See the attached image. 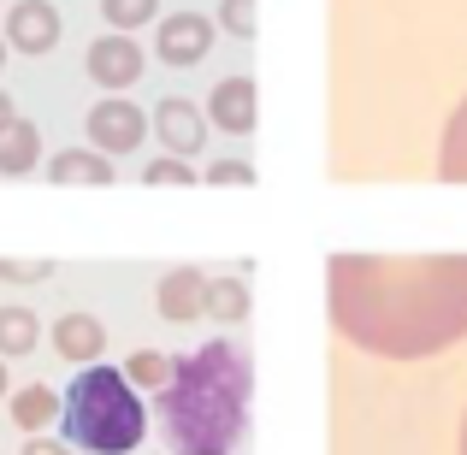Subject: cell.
<instances>
[{
  "label": "cell",
  "instance_id": "obj_1",
  "mask_svg": "<svg viewBox=\"0 0 467 455\" xmlns=\"http://www.w3.org/2000/svg\"><path fill=\"white\" fill-rule=\"evenodd\" d=\"M331 326L379 361H426L467 337V254H331Z\"/></svg>",
  "mask_w": 467,
  "mask_h": 455
},
{
  "label": "cell",
  "instance_id": "obj_2",
  "mask_svg": "<svg viewBox=\"0 0 467 455\" xmlns=\"http://www.w3.org/2000/svg\"><path fill=\"white\" fill-rule=\"evenodd\" d=\"M254 367L243 343H207V349L171 361L160 390V432L171 455H231L249 438Z\"/></svg>",
  "mask_w": 467,
  "mask_h": 455
},
{
  "label": "cell",
  "instance_id": "obj_3",
  "mask_svg": "<svg viewBox=\"0 0 467 455\" xmlns=\"http://www.w3.org/2000/svg\"><path fill=\"white\" fill-rule=\"evenodd\" d=\"M149 432V414H142V397L130 390L125 367H101L89 361L78 378H71L66 397V438L89 455H130Z\"/></svg>",
  "mask_w": 467,
  "mask_h": 455
},
{
  "label": "cell",
  "instance_id": "obj_4",
  "mask_svg": "<svg viewBox=\"0 0 467 455\" xmlns=\"http://www.w3.org/2000/svg\"><path fill=\"white\" fill-rule=\"evenodd\" d=\"M89 137L101 154H137L142 137H149V119H142V107L130 101H101L89 113Z\"/></svg>",
  "mask_w": 467,
  "mask_h": 455
},
{
  "label": "cell",
  "instance_id": "obj_5",
  "mask_svg": "<svg viewBox=\"0 0 467 455\" xmlns=\"http://www.w3.org/2000/svg\"><path fill=\"white\" fill-rule=\"evenodd\" d=\"M207 47H213V24H207L202 12H171V18L160 24L154 54L166 59V66H202Z\"/></svg>",
  "mask_w": 467,
  "mask_h": 455
},
{
  "label": "cell",
  "instance_id": "obj_6",
  "mask_svg": "<svg viewBox=\"0 0 467 455\" xmlns=\"http://www.w3.org/2000/svg\"><path fill=\"white\" fill-rule=\"evenodd\" d=\"M89 78L101 83V89H130V83L142 78V47L130 42L125 30L101 36V42L89 47Z\"/></svg>",
  "mask_w": 467,
  "mask_h": 455
},
{
  "label": "cell",
  "instance_id": "obj_7",
  "mask_svg": "<svg viewBox=\"0 0 467 455\" xmlns=\"http://www.w3.org/2000/svg\"><path fill=\"white\" fill-rule=\"evenodd\" d=\"M154 137L166 142V154H202V142H207V119L195 113L183 95H171V101H160L154 107Z\"/></svg>",
  "mask_w": 467,
  "mask_h": 455
},
{
  "label": "cell",
  "instance_id": "obj_8",
  "mask_svg": "<svg viewBox=\"0 0 467 455\" xmlns=\"http://www.w3.org/2000/svg\"><path fill=\"white\" fill-rule=\"evenodd\" d=\"M6 42L18 47V54H47V47L59 42V12L47 6V0H18V6L6 12Z\"/></svg>",
  "mask_w": 467,
  "mask_h": 455
},
{
  "label": "cell",
  "instance_id": "obj_9",
  "mask_svg": "<svg viewBox=\"0 0 467 455\" xmlns=\"http://www.w3.org/2000/svg\"><path fill=\"white\" fill-rule=\"evenodd\" d=\"M195 314H207V273H195V266H171V273L160 278V319L190 326Z\"/></svg>",
  "mask_w": 467,
  "mask_h": 455
},
{
  "label": "cell",
  "instance_id": "obj_10",
  "mask_svg": "<svg viewBox=\"0 0 467 455\" xmlns=\"http://www.w3.org/2000/svg\"><path fill=\"white\" fill-rule=\"evenodd\" d=\"M207 119H213L219 130H231V137H249L254 130V78H225L213 89V101H207Z\"/></svg>",
  "mask_w": 467,
  "mask_h": 455
},
{
  "label": "cell",
  "instance_id": "obj_11",
  "mask_svg": "<svg viewBox=\"0 0 467 455\" xmlns=\"http://www.w3.org/2000/svg\"><path fill=\"white\" fill-rule=\"evenodd\" d=\"M54 349L66 355V361H78V367L101 361V349H107L101 319H95V314H66V319H54Z\"/></svg>",
  "mask_w": 467,
  "mask_h": 455
},
{
  "label": "cell",
  "instance_id": "obj_12",
  "mask_svg": "<svg viewBox=\"0 0 467 455\" xmlns=\"http://www.w3.org/2000/svg\"><path fill=\"white\" fill-rule=\"evenodd\" d=\"M36 160H42V130H36L30 119H12V125L0 130V171H6V178H24Z\"/></svg>",
  "mask_w": 467,
  "mask_h": 455
},
{
  "label": "cell",
  "instance_id": "obj_13",
  "mask_svg": "<svg viewBox=\"0 0 467 455\" xmlns=\"http://www.w3.org/2000/svg\"><path fill=\"white\" fill-rule=\"evenodd\" d=\"M47 178L54 183H113V160L89 154V149H66V154H54Z\"/></svg>",
  "mask_w": 467,
  "mask_h": 455
},
{
  "label": "cell",
  "instance_id": "obj_14",
  "mask_svg": "<svg viewBox=\"0 0 467 455\" xmlns=\"http://www.w3.org/2000/svg\"><path fill=\"white\" fill-rule=\"evenodd\" d=\"M59 414V397L47 385H24V390H12V426L18 432H47V420Z\"/></svg>",
  "mask_w": 467,
  "mask_h": 455
},
{
  "label": "cell",
  "instance_id": "obj_15",
  "mask_svg": "<svg viewBox=\"0 0 467 455\" xmlns=\"http://www.w3.org/2000/svg\"><path fill=\"white\" fill-rule=\"evenodd\" d=\"M438 178L444 183H467V101L450 113L444 125V149H438Z\"/></svg>",
  "mask_w": 467,
  "mask_h": 455
},
{
  "label": "cell",
  "instance_id": "obj_16",
  "mask_svg": "<svg viewBox=\"0 0 467 455\" xmlns=\"http://www.w3.org/2000/svg\"><path fill=\"white\" fill-rule=\"evenodd\" d=\"M36 343H42V319L30 314V307H0V355H30Z\"/></svg>",
  "mask_w": 467,
  "mask_h": 455
},
{
  "label": "cell",
  "instance_id": "obj_17",
  "mask_svg": "<svg viewBox=\"0 0 467 455\" xmlns=\"http://www.w3.org/2000/svg\"><path fill=\"white\" fill-rule=\"evenodd\" d=\"M207 314H213L219 326H243V319H249V290H243V278H207Z\"/></svg>",
  "mask_w": 467,
  "mask_h": 455
},
{
  "label": "cell",
  "instance_id": "obj_18",
  "mask_svg": "<svg viewBox=\"0 0 467 455\" xmlns=\"http://www.w3.org/2000/svg\"><path fill=\"white\" fill-rule=\"evenodd\" d=\"M125 373H130V385H142V390H166V378H171V361L160 349H137L125 361Z\"/></svg>",
  "mask_w": 467,
  "mask_h": 455
},
{
  "label": "cell",
  "instance_id": "obj_19",
  "mask_svg": "<svg viewBox=\"0 0 467 455\" xmlns=\"http://www.w3.org/2000/svg\"><path fill=\"white\" fill-rule=\"evenodd\" d=\"M101 12L113 30H137V24H149L160 12V0H101Z\"/></svg>",
  "mask_w": 467,
  "mask_h": 455
},
{
  "label": "cell",
  "instance_id": "obj_20",
  "mask_svg": "<svg viewBox=\"0 0 467 455\" xmlns=\"http://www.w3.org/2000/svg\"><path fill=\"white\" fill-rule=\"evenodd\" d=\"M47 261H0V284H47Z\"/></svg>",
  "mask_w": 467,
  "mask_h": 455
},
{
  "label": "cell",
  "instance_id": "obj_21",
  "mask_svg": "<svg viewBox=\"0 0 467 455\" xmlns=\"http://www.w3.org/2000/svg\"><path fill=\"white\" fill-rule=\"evenodd\" d=\"M219 24L249 42V36H254V0H225V6H219Z\"/></svg>",
  "mask_w": 467,
  "mask_h": 455
},
{
  "label": "cell",
  "instance_id": "obj_22",
  "mask_svg": "<svg viewBox=\"0 0 467 455\" xmlns=\"http://www.w3.org/2000/svg\"><path fill=\"white\" fill-rule=\"evenodd\" d=\"M195 171H190V160L183 154H166V160H154L149 166V183H190Z\"/></svg>",
  "mask_w": 467,
  "mask_h": 455
},
{
  "label": "cell",
  "instance_id": "obj_23",
  "mask_svg": "<svg viewBox=\"0 0 467 455\" xmlns=\"http://www.w3.org/2000/svg\"><path fill=\"white\" fill-rule=\"evenodd\" d=\"M207 183H254V166H243V160H213V166H207Z\"/></svg>",
  "mask_w": 467,
  "mask_h": 455
},
{
  "label": "cell",
  "instance_id": "obj_24",
  "mask_svg": "<svg viewBox=\"0 0 467 455\" xmlns=\"http://www.w3.org/2000/svg\"><path fill=\"white\" fill-rule=\"evenodd\" d=\"M24 455H71V438H30Z\"/></svg>",
  "mask_w": 467,
  "mask_h": 455
},
{
  "label": "cell",
  "instance_id": "obj_25",
  "mask_svg": "<svg viewBox=\"0 0 467 455\" xmlns=\"http://www.w3.org/2000/svg\"><path fill=\"white\" fill-rule=\"evenodd\" d=\"M12 119H18V113H12V95H6V89H0V130H6V125H12Z\"/></svg>",
  "mask_w": 467,
  "mask_h": 455
},
{
  "label": "cell",
  "instance_id": "obj_26",
  "mask_svg": "<svg viewBox=\"0 0 467 455\" xmlns=\"http://www.w3.org/2000/svg\"><path fill=\"white\" fill-rule=\"evenodd\" d=\"M6 390H12V385H6V355H0V397H6Z\"/></svg>",
  "mask_w": 467,
  "mask_h": 455
},
{
  "label": "cell",
  "instance_id": "obj_27",
  "mask_svg": "<svg viewBox=\"0 0 467 455\" xmlns=\"http://www.w3.org/2000/svg\"><path fill=\"white\" fill-rule=\"evenodd\" d=\"M462 455H467V420H462Z\"/></svg>",
  "mask_w": 467,
  "mask_h": 455
},
{
  "label": "cell",
  "instance_id": "obj_28",
  "mask_svg": "<svg viewBox=\"0 0 467 455\" xmlns=\"http://www.w3.org/2000/svg\"><path fill=\"white\" fill-rule=\"evenodd\" d=\"M6 47H12V42H0V66H6Z\"/></svg>",
  "mask_w": 467,
  "mask_h": 455
}]
</instances>
